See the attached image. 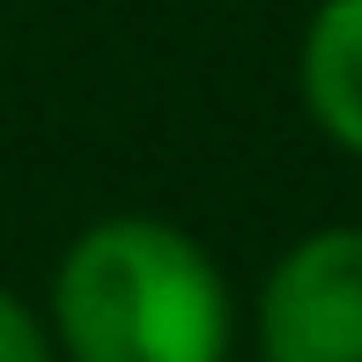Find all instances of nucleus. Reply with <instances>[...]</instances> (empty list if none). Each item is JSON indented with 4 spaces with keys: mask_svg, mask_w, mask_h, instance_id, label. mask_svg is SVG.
<instances>
[{
    "mask_svg": "<svg viewBox=\"0 0 362 362\" xmlns=\"http://www.w3.org/2000/svg\"><path fill=\"white\" fill-rule=\"evenodd\" d=\"M59 340L74 362H222L229 288L170 222H96L59 259Z\"/></svg>",
    "mask_w": 362,
    "mask_h": 362,
    "instance_id": "f257e3e1",
    "label": "nucleus"
},
{
    "mask_svg": "<svg viewBox=\"0 0 362 362\" xmlns=\"http://www.w3.org/2000/svg\"><path fill=\"white\" fill-rule=\"evenodd\" d=\"M267 362H362V229H318L267 281Z\"/></svg>",
    "mask_w": 362,
    "mask_h": 362,
    "instance_id": "f03ea898",
    "label": "nucleus"
},
{
    "mask_svg": "<svg viewBox=\"0 0 362 362\" xmlns=\"http://www.w3.org/2000/svg\"><path fill=\"white\" fill-rule=\"evenodd\" d=\"M303 104L340 148L362 156V0H325L303 30Z\"/></svg>",
    "mask_w": 362,
    "mask_h": 362,
    "instance_id": "7ed1b4c3",
    "label": "nucleus"
},
{
    "mask_svg": "<svg viewBox=\"0 0 362 362\" xmlns=\"http://www.w3.org/2000/svg\"><path fill=\"white\" fill-rule=\"evenodd\" d=\"M0 362H52V355H45L37 318H30V310L15 303L8 288H0Z\"/></svg>",
    "mask_w": 362,
    "mask_h": 362,
    "instance_id": "20e7f679",
    "label": "nucleus"
}]
</instances>
